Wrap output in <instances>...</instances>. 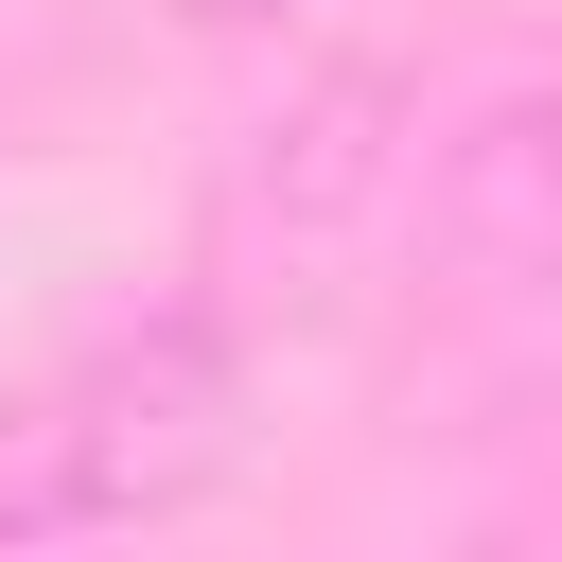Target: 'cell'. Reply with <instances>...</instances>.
Segmentation results:
<instances>
[{"mask_svg": "<svg viewBox=\"0 0 562 562\" xmlns=\"http://www.w3.org/2000/svg\"><path fill=\"white\" fill-rule=\"evenodd\" d=\"M246 439V351L211 316H123L88 334L53 386L0 404V544H105V527H158L228 474Z\"/></svg>", "mask_w": 562, "mask_h": 562, "instance_id": "6da1fadb", "label": "cell"}, {"mask_svg": "<svg viewBox=\"0 0 562 562\" xmlns=\"http://www.w3.org/2000/svg\"><path fill=\"white\" fill-rule=\"evenodd\" d=\"M193 35H263V18H299V0H176Z\"/></svg>", "mask_w": 562, "mask_h": 562, "instance_id": "7a4b0ae2", "label": "cell"}]
</instances>
